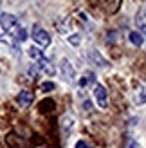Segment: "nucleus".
Listing matches in <instances>:
<instances>
[{
	"instance_id": "obj_17",
	"label": "nucleus",
	"mask_w": 146,
	"mask_h": 148,
	"mask_svg": "<svg viewBox=\"0 0 146 148\" xmlns=\"http://www.w3.org/2000/svg\"><path fill=\"white\" fill-rule=\"evenodd\" d=\"M0 4H2V0H0Z\"/></svg>"
},
{
	"instance_id": "obj_8",
	"label": "nucleus",
	"mask_w": 146,
	"mask_h": 148,
	"mask_svg": "<svg viewBox=\"0 0 146 148\" xmlns=\"http://www.w3.org/2000/svg\"><path fill=\"white\" fill-rule=\"evenodd\" d=\"M94 81H96V74H94L92 71H87V72H83V76L79 78V81H78V85L81 87V88H85V87H89V85H92Z\"/></svg>"
},
{
	"instance_id": "obj_4",
	"label": "nucleus",
	"mask_w": 146,
	"mask_h": 148,
	"mask_svg": "<svg viewBox=\"0 0 146 148\" xmlns=\"http://www.w3.org/2000/svg\"><path fill=\"white\" fill-rule=\"evenodd\" d=\"M94 99H96L99 108H106L108 107V92L101 83L94 85Z\"/></svg>"
},
{
	"instance_id": "obj_16",
	"label": "nucleus",
	"mask_w": 146,
	"mask_h": 148,
	"mask_svg": "<svg viewBox=\"0 0 146 148\" xmlns=\"http://www.w3.org/2000/svg\"><path fill=\"white\" fill-rule=\"evenodd\" d=\"M126 148H143V146H141V145H139V143H137V141H130V143H128V146H126Z\"/></svg>"
},
{
	"instance_id": "obj_1",
	"label": "nucleus",
	"mask_w": 146,
	"mask_h": 148,
	"mask_svg": "<svg viewBox=\"0 0 146 148\" xmlns=\"http://www.w3.org/2000/svg\"><path fill=\"white\" fill-rule=\"evenodd\" d=\"M0 25H2V29L9 34L13 36L16 42H25L27 40V33H25V29L20 25V22L16 20V16L11 13H5V14H0Z\"/></svg>"
},
{
	"instance_id": "obj_11",
	"label": "nucleus",
	"mask_w": 146,
	"mask_h": 148,
	"mask_svg": "<svg viewBox=\"0 0 146 148\" xmlns=\"http://www.w3.org/2000/svg\"><path fill=\"white\" fill-rule=\"evenodd\" d=\"M53 110H54V101L53 99H43L40 103V112L47 114V112H53Z\"/></svg>"
},
{
	"instance_id": "obj_9",
	"label": "nucleus",
	"mask_w": 146,
	"mask_h": 148,
	"mask_svg": "<svg viewBox=\"0 0 146 148\" xmlns=\"http://www.w3.org/2000/svg\"><path fill=\"white\" fill-rule=\"evenodd\" d=\"M89 58H90V62H94V63L98 65V67H106V65H108L106 60L98 53L96 49H89Z\"/></svg>"
},
{
	"instance_id": "obj_14",
	"label": "nucleus",
	"mask_w": 146,
	"mask_h": 148,
	"mask_svg": "<svg viewBox=\"0 0 146 148\" xmlns=\"http://www.w3.org/2000/svg\"><path fill=\"white\" fill-rule=\"evenodd\" d=\"M74 148H90L89 146V143H87V141H83V139H79V141L76 143V146Z\"/></svg>"
},
{
	"instance_id": "obj_6",
	"label": "nucleus",
	"mask_w": 146,
	"mask_h": 148,
	"mask_svg": "<svg viewBox=\"0 0 146 148\" xmlns=\"http://www.w3.org/2000/svg\"><path fill=\"white\" fill-rule=\"evenodd\" d=\"M135 25H137V29H139V33L143 36H146V7L144 5L135 14Z\"/></svg>"
},
{
	"instance_id": "obj_15",
	"label": "nucleus",
	"mask_w": 146,
	"mask_h": 148,
	"mask_svg": "<svg viewBox=\"0 0 146 148\" xmlns=\"http://www.w3.org/2000/svg\"><path fill=\"white\" fill-rule=\"evenodd\" d=\"M69 42L72 43V45H78V43H79V36H69Z\"/></svg>"
},
{
	"instance_id": "obj_13",
	"label": "nucleus",
	"mask_w": 146,
	"mask_h": 148,
	"mask_svg": "<svg viewBox=\"0 0 146 148\" xmlns=\"http://www.w3.org/2000/svg\"><path fill=\"white\" fill-rule=\"evenodd\" d=\"M54 88H56V85L53 83V81H45V83L40 85V90L42 92H49V90H54Z\"/></svg>"
},
{
	"instance_id": "obj_10",
	"label": "nucleus",
	"mask_w": 146,
	"mask_h": 148,
	"mask_svg": "<svg viewBox=\"0 0 146 148\" xmlns=\"http://www.w3.org/2000/svg\"><path fill=\"white\" fill-rule=\"evenodd\" d=\"M128 40L132 42L135 47H141L143 43H144V36H143V34H141L139 31H132V33L128 34Z\"/></svg>"
},
{
	"instance_id": "obj_3",
	"label": "nucleus",
	"mask_w": 146,
	"mask_h": 148,
	"mask_svg": "<svg viewBox=\"0 0 146 148\" xmlns=\"http://www.w3.org/2000/svg\"><path fill=\"white\" fill-rule=\"evenodd\" d=\"M31 36H33V40L38 43L40 47H49V45H50V42H53L50 34H49L43 27H40V25H33Z\"/></svg>"
},
{
	"instance_id": "obj_5",
	"label": "nucleus",
	"mask_w": 146,
	"mask_h": 148,
	"mask_svg": "<svg viewBox=\"0 0 146 148\" xmlns=\"http://www.w3.org/2000/svg\"><path fill=\"white\" fill-rule=\"evenodd\" d=\"M60 67H61V76L65 78V81H67V83H72V81H74V78H76V72H74L72 63L67 60V58H63Z\"/></svg>"
},
{
	"instance_id": "obj_7",
	"label": "nucleus",
	"mask_w": 146,
	"mask_h": 148,
	"mask_svg": "<svg viewBox=\"0 0 146 148\" xmlns=\"http://www.w3.org/2000/svg\"><path fill=\"white\" fill-rule=\"evenodd\" d=\"M34 101V94L29 92V90H22L18 96H16V103L20 107H31V103Z\"/></svg>"
},
{
	"instance_id": "obj_2",
	"label": "nucleus",
	"mask_w": 146,
	"mask_h": 148,
	"mask_svg": "<svg viewBox=\"0 0 146 148\" xmlns=\"http://www.w3.org/2000/svg\"><path fill=\"white\" fill-rule=\"evenodd\" d=\"M27 53H29V56H31L33 60H34V65H36V67H38V69H40L43 74H47V76H54V72H56L54 65H53V63H50V62L47 60V58H45V54H43L40 49L31 47V49L27 51Z\"/></svg>"
},
{
	"instance_id": "obj_12",
	"label": "nucleus",
	"mask_w": 146,
	"mask_h": 148,
	"mask_svg": "<svg viewBox=\"0 0 146 148\" xmlns=\"http://www.w3.org/2000/svg\"><path fill=\"white\" fill-rule=\"evenodd\" d=\"M135 103H139V105L146 103V85H143L139 88V92H137V96H135Z\"/></svg>"
}]
</instances>
